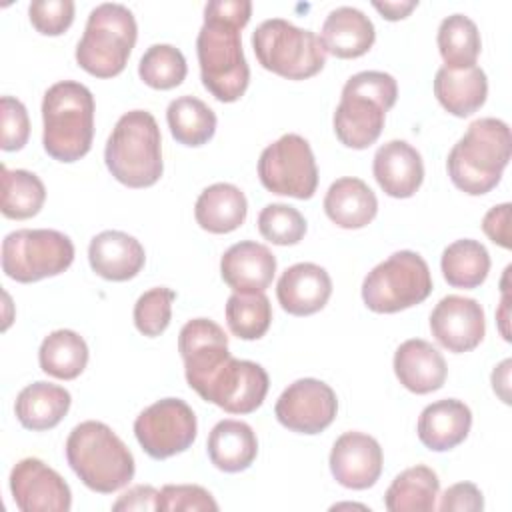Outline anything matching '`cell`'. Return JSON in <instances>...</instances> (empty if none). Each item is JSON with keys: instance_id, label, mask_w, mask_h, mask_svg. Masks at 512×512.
<instances>
[{"instance_id": "obj_1", "label": "cell", "mask_w": 512, "mask_h": 512, "mask_svg": "<svg viewBox=\"0 0 512 512\" xmlns=\"http://www.w3.org/2000/svg\"><path fill=\"white\" fill-rule=\"evenodd\" d=\"M252 14L250 0H210L196 38V54L204 88L220 102H236L250 82L240 30Z\"/></svg>"}, {"instance_id": "obj_2", "label": "cell", "mask_w": 512, "mask_h": 512, "mask_svg": "<svg viewBox=\"0 0 512 512\" xmlns=\"http://www.w3.org/2000/svg\"><path fill=\"white\" fill-rule=\"evenodd\" d=\"M510 154L512 138L508 124L500 118H478L452 146L446 170L458 190L482 196L498 186Z\"/></svg>"}, {"instance_id": "obj_3", "label": "cell", "mask_w": 512, "mask_h": 512, "mask_svg": "<svg viewBox=\"0 0 512 512\" xmlns=\"http://www.w3.org/2000/svg\"><path fill=\"white\" fill-rule=\"evenodd\" d=\"M64 448L74 474L94 492L112 494L134 478L132 452L104 422H80L68 434Z\"/></svg>"}, {"instance_id": "obj_4", "label": "cell", "mask_w": 512, "mask_h": 512, "mask_svg": "<svg viewBox=\"0 0 512 512\" xmlns=\"http://www.w3.org/2000/svg\"><path fill=\"white\" fill-rule=\"evenodd\" d=\"M396 98L398 84L388 72L364 70L350 76L334 112L336 138L352 150L372 146L380 138L386 112Z\"/></svg>"}, {"instance_id": "obj_5", "label": "cell", "mask_w": 512, "mask_h": 512, "mask_svg": "<svg viewBox=\"0 0 512 512\" xmlns=\"http://www.w3.org/2000/svg\"><path fill=\"white\" fill-rule=\"evenodd\" d=\"M42 146L58 162H76L92 148L94 96L74 80L52 84L42 100Z\"/></svg>"}, {"instance_id": "obj_6", "label": "cell", "mask_w": 512, "mask_h": 512, "mask_svg": "<svg viewBox=\"0 0 512 512\" xmlns=\"http://www.w3.org/2000/svg\"><path fill=\"white\" fill-rule=\"evenodd\" d=\"M104 162L110 174L128 188H148L164 172L162 136L156 118L146 110L122 114L108 136Z\"/></svg>"}, {"instance_id": "obj_7", "label": "cell", "mask_w": 512, "mask_h": 512, "mask_svg": "<svg viewBox=\"0 0 512 512\" xmlns=\"http://www.w3.org/2000/svg\"><path fill=\"white\" fill-rule=\"evenodd\" d=\"M138 26L130 8L116 2L98 4L86 20L76 46V62L96 78L118 76L136 44Z\"/></svg>"}, {"instance_id": "obj_8", "label": "cell", "mask_w": 512, "mask_h": 512, "mask_svg": "<svg viewBox=\"0 0 512 512\" xmlns=\"http://www.w3.org/2000/svg\"><path fill=\"white\" fill-rule=\"evenodd\" d=\"M252 48L262 68L288 80L312 78L326 64L320 36L284 18L264 20L252 32Z\"/></svg>"}, {"instance_id": "obj_9", "label": "cell", "mask_w": 512, "mask_h": 512, "mask_svg": "<svg viewBox=\"0 0 512 512\" xmlns=\"http://www.w3.org/2000/svg\"><path fill=\"white\" fill-rule=\"evenodd\" d=\"M432 292V274L426 260L412 250H398L374 266L362 282V300L368 310L394 314L424 302Z\"/></svg>"}, {"instance_id": "obj_10", "label": "cell", "mask_w": 512, "mask_h": 512, "mask_svg": "<svg viewBox=\"0 0 512 512\" xmlns=\"http://www.w3.org/2000/svg\"><path fill=\"white\" fill-rule=\"evenodd\" d=\"M72 260L74 244L58 230L22 228L2 240V270L22 284L62 274Z\"/></svg>"}, {"instance_id": "obj_11", "label": "cell", "mask_w": 512, "mask_h": 512, "mask_svg": "<svg viewBox=\"0 0 512 512\" xmlns=\"http://www.w3.org/2000/svg\"><path fill=\"white\" fill-rule=\"evenodd\" d=\"M258 178L266 190L308 200L318 188V166L306 138L284 134L258 158Z\"/></svg>"}, {"instance_id": "obj_12", "label": "cell", "mask_w": 512, "mask_h": 512, "mask_svg": "<svg viewBox=\"0 0 512 512\" xmlns=\"http://www.w3.org/2000/svg\"><path fill=\"white\" fill-rule=\"evenodd\" d=\"M196 432V414L180 398H162L144 408L134 420V436L154 460L188 450L196 440Z\"/></svg>"}, {"instance_id": "obj_13", "label": "cell", "mask_w": 512, "mask_h": 512, "mask_svg": "<svg viewBox=\"0 0 512 512\" xmlns=\"http://www.w3.org/2000/svg\"><path fill=\"white\" fill-rule=\"evenodd\" d=\"M336 412V392L316 378H300L292 382L274 406L278 422L298 434H320L334 422Z\"/></svg>"}, {"instance_id": "obj_14", "label": "cell", "mask_w": 512, "mask_h": 512, "mask_svg": "<svg viewBox=\"0 0 512 512\" xmlns=\"http://www.w3.org/2000/svg\"><path fill=\"white\" fill-rule=\"evenodd\" d=\"M268 374L252 360L230 358L198 394L228 414H250L268 394Z\"/></svg>"}, {"instance_id": "obj_15", "label": "cell", "mask_w": 512, "mask_h": 512, "mask_svg": "<svg viewBox=\"0 0 512 512\" xmlns=\"http://www.w3.org/2000/svg\"><path fill=\"white\" fill-rule=\"evenodd\" d=\"M178 350L184 360L186 382L200 394L210 378L232 358L228 336L214 320H188L178 334Z\"/></svg>"}, {"instance_id": "obj_16", "label": "cell", "mask_w": 512, "mask_h": 512, "mask_svg": "<svg viewBox=\"0 0 512 512\" xmlns=\"http://www.w3.org/2000/svg\"><path fill=\"white\" fill-rule=\"evenodd\" d=\"M10 492L22 512H68L72 508L70 486L40 458H22L14 464Z\"/></svg>"}, {"instance_id": "obj_17", "label": "cell", "mask_w": 512, "mask_h": 512, "mask_svg": "<svg viewBox=\"0 0 512 512\" xmlns=\"http://www.w3.org/2000/svg\"><path fill=\"white\" fill-rule=\"evenodd\" d=\"M430 332L448 352H470L484 340V310L474 298L444 296L430 314Z\"/></svg>"}, {"instance_id": "obj_18", "label": "cell", "mask_w": 512, "mask_h": 512, "mask_svg": "<svg viewBox=\"0 0 512 512\" xmlns=\"http://www.w3.org/2000/svg\"><path fill=\"white\" fill-rule=\"evenodd\" d=\"M382 448L364 432H344L330 450V472L338 484L350 490L374 486L382 474Z\"/></svg>"}, {"instance_id": "obj_19", "label": "cell", "mask_w": 512, "mask_h": 512, "mask_svg": "<svg viewBox=\"0 0 512 512\" xmlns=\"http://www.w3.org/2000/svg\"><path fill=\"white\" fill-rule=\"evenodd\" d=\"M332 294L330 274L314 262H298L286 268L276 284V298L292 316L320 312Z\"/></svg>"}, {"instance_id": "obj_20", "label": "cell", "mask_w": 512, "mask_h": 512, "mask_svg": "<svg viewBox=\"0 0 512 512\" xmlns=\"http://www.w3.org/2000/svg\"><path fill=\"white\" fill-rule=\"evenodd\" d=\"M274 274V254L268 246L254 240H242L232 244L220 260V276L234 292H264L272 284Z\"/></svg>"}, {"instance_id": "obj_21", "label": "cell", "mask_w": 512, "mask_h": 512, "mask_svg": "<svg viewBox=\"0 0 512 512\" xmlns=\"http://www.w3.org/2000/svg\"><path fill=\"white\" fill-rule=\"evenodd\" d=\"M372 172L384 194L410 198L422 186L424 162L420 152L406 140H390L376 150Z\"/></svg>"}, {"instance_id": "obj_22", "label": "cell", "mask_w": 512, "mask_h": 512, "mask_svg": "<svg viewBox=\"0 0 512 512\" xmlns=\"http://www.w3.org/2000/svg\"><path fill=\"white\" fill-rule=\"evenodd\" d=\"M88 260L100 278L126 282L144 268L146 252L134 236L122 230H104L90 240Z\"/></svg>"}, {"instance_id": "obj_23", "label": "cell", "mask_w": 512, "mask_h": 512, "mask_svg": "<svg viewBox=\"0 0 512 512\" xmlns=\"http://www.w3.org/2000/svg\"><path fill=\"white\" fill-rule=\"evenodd\" d=\"M394 374L406 390L430 394L444 386L448 366L438 348L428 340L410 338L394 352Z\"/></svg>"}, {"instance_id": "obj_24", "label": "cell", "mask_w": 512, "mask_h": 512, "mask_svg": "<svg viewBox=\"0 0 512 512\" xmlns=\"http://www.w3.org/2000/svg\"><path fill=\"white\" fill-rule=\"evenodd\" d=\"M472 426L470 408L456 398L428 404L418 418L416 432L420 442L432 452H446L462 444Z\"/></svg>"}, {"instance_id": "obj_25", "label": "cell", "mask_w": 512, "mask_h": 512, "mask_svg": "<svg viewBox=\"0 0 512 512\" xmlns=\"http://www.w3.org/2000/svg\"><path fill=\"white\" fill-rule=\"evenodd\" d=\"M320 40L326 50L336 58H358L364 56L374 40L376 30L372 20L358 8L352 6H338L328 12L322 30Z\"/></svg>"}, {"instance_id": "obj_26", "label": "cell", "mask_w": 512, "mask_h": 512, "mask_svg": "<svg viewBox=\"0 0 512 512\" xmlns=\"http://www.w3.org/2000/svg\"><path fill=\"white\" fill-rule=\"evenodd\" d=\"M324 212L336 226L358 230L374 220L378 200L364 180L344 176L330 184L324 196Z\"/></svg>"}, {"instance_id": "obj_27", "label": "cell", "mask_w": 512, "mask_h": 512, "mask_svg": "<svg viewBox=\"0 0 512 512\" xmlns=\"http://www.w3.org/2000/svg\"><path fill=\"white\" fill-rule=\"evenodd\" d=\"M248 214L244 192L228 182H216L200 192L194 204L198 226L212 234H228L240 228Z\"/></svg>"}, {"instance_id": "obj_28", "label": "cell", "mask_w": 512, "mask_h": 512, "mask_svg": "<svg viewBox=\"0 0 512 512\" xmlns=\"http://www.w3.org/2000/svg\"><path fill=\"white\" fill-rule=\"evenodd\" d=\"M434 94L444 110L464 118L480 110L488 96V80L482 68L452 70L442 66L434 76Z\"/></svg>"}, {"instance_id": "obj_29", "label": "cell", "mask_w": 512, "mask_h": 512, "mask_svg": "<svg viewBox=\"0 0 512 512\" xmlns=\"http://www.w3.org/2000/svg\"><path fill=\"white\" fill-rule=\"evenodd\" d=\"M72 404V396L66 388L38 380L28 384L16 396L14 412L18 422L34 432L50 430L62 422Z\"/></svg>"}, {"instance_id": "obj_30", "label": "cell", "mask_w": 512, "mask_h": 512, "mask_svg": "<svg viewBox=\"0 0 512 512\" xmlns=\"http://www.w3.org/2000/svg\"><path fill=\"white\" fill-rule=\"evenodd\" d=\"M210 462L222 472H242L250 468L258 454L254 430L242 420H220L208 434L206 442Z\"/></svg>"}, {"instance_id": "obj_31", "label": "cell", "mask_w": 512, "mask_h": 512, "mask_svg": "<svg viewBox=\"0 0 512 512\" xmlns=\"http://www.w3.org/2000/svg\"><path fill=\"white\" fill-rule=\"evenodd\" d=\"M440 480L424 464L402 470L384 494V506L390 512H430L436 508Z\"/></svg>"}, {"instance_id": "obj_32", "label": "cell", "mask_w": 512, "mask_h": 512, "mask_svg": "<svg viewBox=\"0 0 512 512\" xmlns=\"http://www.w3.org/2000/svg\"><path fill=\"white\" fill-rule=\"evenodd\" d=\"M38 362L48 376L58 380H74L88 364V346L74 330H54L42 340Z\"/></svg>"}, {"instance_id": "obj_33", "label": "cell", "mask_w": 512, "mask_h": 512, "mask_svg": "<svg viewBox=\"0 0 512 512\" xmlns=\"http://www.w3.org/2000/svg\"><path fill=\"white\" fill-rule=\"evenodd\" d=\"M166 122L172 138L184 146H202L216 132L214 110L196 96H178L168 104Z\"/></svg>"}, {"instance_id": "obj_34", "label": "cell", "mask_w": 512, "mask_h": 512, "mask_svg": "<svg viewBox=\"0 0 512 512\" xmlns=\"http://www.w3.org/2000/svg\"><path fill=\"white\" fill-rule=\"evenodd\" d=\"M440 268L450 286L476 288L490 272V254L478 240L462 238L444 248Z\"/></svg>"}, {"instance_id": "obj_35", "label": "cell", "mask_w": 512, "mask_h": 512, "mask_svg": "<svg viewBox=\"0 0 512 512\" xmlns=\"http://www.w3.org/2000/svg\"><path fill=\"white\" fill-rule=\"evenodd\" d=\"M438 50L446 68L462 70L476 66L482 50L478 26L464 14H452L438 26Z\"/></svg>"}, {"instance_id": "obj_36", "label": "cell", "mask_w": 512, "mask_h": 512, "mask_svg": "<svg viewBox=\"0 0 512 512\" xmlns=\"http://www.w3.org/2000/svg\"><path fill=\"white\" fill-rule=\"evenodd\" d=\"M2 172V200L0 210L6 218L26 220L40 212L46 200L44 182L28 170H8L4 164Z\"/></svg>"}, {"instance_id": "obj_37", "label": "cell", "mask_w": 512, "mask_h": 512, "mask_svg": "<svg viewBox=\"0 0 512 512\" xmlns=\"http://www.w3.org/2000/svg\"><path fill=\"white\" fill-rule=\"evenodd\" d=\"M272 322V306L264 292H234L226 302V324L242 340L262 338Z\"/></svg>"}, {"instance_id": "obj_38", "label": "cell", "mask_w": 512, "mask_h": 512, "mask_svg": "<svg viewBox=\"0 0 512 512\" xmlns=\"http://www.w3.org/2000/svg\"><path fill=\"white\" fill-rule=\"evenodd\" d=\"M188 66L184 54L172 44H152L140 58L138 76L154 90H170L182 84Z\"/></svg>"}, {"instance_id": "obj_39", "label": "cell", "mask_w": 512, "mask_h": 512, "mask_svg": "<svg viewBox=\"0 0 512 512\" xmlns=\"http://www.w3.org/2000/svg\"><path fill=\"white\" fill-rule=\"evenodd\" d=\"M258 232L276 246H292L304 238L306 220L294 206L268 204L258 214Z\"/></svg>"}, {"instance_id": "obj_40", "label": "cell", "mask_w": 512, "mask_h": 512, "mask_svg": "<svg viewBox=\"0 0 512 512\" xmlns=\"http://www.w3.org/2000/svg\"><path fill=\"white\" fill-rule=\"evenodd\" d=\"M176 292L166 286L146 290L134 304V326L148 338L160 336L172 318V302Z\"/></svg>"}, {"instance_id": "obj_41", "label": "cell", "mask_w": 512, "mask_h": 512, "mask_svg": "<svg viewBox=\"0 0 512 512\" xmlns=\"http://www.w3.org/2000/svg\"><path fill=\"white\" fill-rule=\"evenodd\" d=\"M160 512H190V510H218L212 494L198 484H166L158 494Z\"/></svg>"}, {"instance_id": "obj_42", "label": "cell", "mask_w": 512, "mask_h": 512, "mask_svg": "<svg viewBox=\"0 0 512 512\" xmlns=\"http://www.w3.org/2000/svg\"><path fill=\"white\" fill-rule=\"evenodd\" d=\"M72 0H34L28 6V16L32 26L44 36L64 34L74 20Z\"/></svg>"}, {"instance_id": "obj_43", "label": "cell", "mask_w": 512, "mask_h": 512, "mask_svg": "<svg viewBox=\"0 0 512 512\" xmlns=\"http://www.w3.org/2000/svg\"><path fill=\"white\" fill-rule=\"evenodd\" d=\"M0 126H2V140L0 148L4 152H14L26 146L30 136V120L26 106L14 96L0 98Z\"/></svg>"}, {"instance_id": "obj_44", "label": "cell", "mask_w": 512, "mask_h": 512, "mask_svg": "<svg viewBox=\"0 0 512 512\" xmlns=\"http://www.w3.org/2000/svg\"><path fill=\"white\" fill-rule=\"evenodd\" d=\"M438 508L442 512H478L484 508V496L480 488L472 482H458L446 488V492L440 498Z\"/></svg>"}, {"instance_id": "obj_45", "label": "cell", "mask_w": 512, "mask_h": 512, "mask_svg": "<svg viewBox=\"0 0 512 512\" xmlns=\"http://www.w3.org/2000/svg\"><path fill=\"white\" fill-rule=\"evenodd\" d=\"M510 204L504 202V204H498L494 208H490L484 218H482V230L484 234L498 246L502 248H510L512 242H510Z\"/></svg>"}, {"instance_id": "obj_46", "label": "cell", "mask_w": 512, "mask_h": 512, "mask_svg": "<svg viewBox=\"0 0 512 512\" xmlns=\"http://www.w3.org/2000/svg\"><path fill=\"white\" fill-rule=\"evenodd\" d=\"M158 490L150 484H138L126 490L114 504L112 510H156L158 508Z\"/></svg>"}, {"instance_id": "obj_47", "label": "cell", "mask_w": 512, "mask_h": 512, "mask_svg": "<svg viewBox=\"0 0 512 512\" xmlns=\"http://www.w3.org/2000/svg\"><path fill=\"white\" fill-rule=\"evenodd\" d=\"M372 6L382 14L386 20H402L406 18L416 6L418 0H400V2H372Z\"/></svg>"}, {"instance_id": "obj_48", "label": "cell", "mask_w": 512, "mask_h": 512, "mask_svg": "<svg viewBox=\"0 0 512 512\" xmlns=\"http://www.w3.org/2000/svg\"><path fill=\"white\" fill-rule=\"evenodd\" d=\"M510 360H504L498 368H494L492 372V388L494 392L502 398V402H510V396H508V374H510Z\"/></svg>"}, {"instance_id": "obj_49", "label": "cell", "mask_w": 512, "mask_h": 512, "mask_svg": "<svg viewBox=\"0 0 512 512\" xmlns=\"http://www.w3.org/2000/svg\"><path fill=\"white\" fill-rule=\"evenodd\" d=\"M508 272H510V266L506 268V274H504V282H502V302H500V312H498V316H496L504 340H510V334H508V292H506V278H508Z\"/></svg>"}]
</instances>
